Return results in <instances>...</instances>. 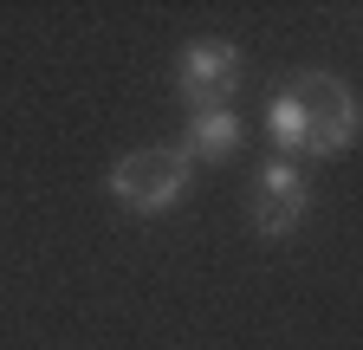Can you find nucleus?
Wrapping results in <instances>:
<instances>
[{"label":"nucleus","mask_w":363,"mask_h":350,"mask_svg":"<svg viewBox=\"0 0 363 350\" xmlns=\"http://www.w3.org/2000/svg\"><path fill=\"white\" fill-rule=\"evenodd\" d=\"M189 175H195V162L182 156V149L150 143V149L117 156V169H111V195H117L123 208H136V214H162V208H175L182 195H189Z\"/></svg>","instance_id":"obj_1"},{"label":"nucleus","mask_w":363,"mask_h":350,"mask_svg":"<svg viewBox=\"0 0 363 350\" xmlns=\"http://www.w3.org/2000/svg\"><path fill=\"white\" fill-rule=\"evenodd\" d=\"M292 98H298V123H305V149L311 156H344L357 143V98H350L344 78L298 72L292 78Z\"/></svg>","instance_id":"obj_2"},{"label":"nucleus","mask_w":363,"mask_h":350,"mask_svg":"<svg viewBox=\"0 0 363 350\" xmlns=\"http://www.w3.org/2000/svg\"><path fill=\"white\" fill-rule=\"evenodd\" d=\"M175 84H182V104L195 111H227V98H234L240 84V52L227 46V39H195L189 52H182L175 65Z\"/></svg>","instance_id":"obj_3"},{"label":"nucleus","mask_w":363,"mask_h":350,"mask_svg":"<svg viewBox=\"0 0 363 350\" xmlns=\"http://www.w3.org/2000/svg\"><path fill=\"white\" fill-rule=\"evenodd\" d=\"M305 208H311V188H305L298 162H279V156H272V162L253 175V201H247L253 234H259V240H286V234L305 221Z\"/></svg>","instance_id":"obj_4"},{"label":"nucleus","mask_w":363,"mask_h":350,"mask_svg":"<svg viewBox=\"0 0 363 350\" xmlns=\"http://www.w3.org/2000/svg\"><path fill=\"white\" fill-rule=\"evenodd\" d=\"M189 162H227L240 149V117L234 111H195L189 117V143H175Z\"/></svg>","instance_id":"obj_5"},{"label":"nucleus","mask_w":363,"mask_h":350,"mask_svg":"<svg viewBox=\"0 0 363 350\" xmlns=\"http://www.w3.org/2000/svg\"><path fill=\"white\" fill-rule=\"evenodd\" d=\"M266 137H272V149H279V162H298V156H305V123H298V98H292V84L266 104Z\"/></svg>","instance_id":"obj_6"}]
</instances>
